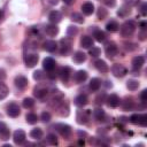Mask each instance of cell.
I'll use <instances>...</instances> for the list:
<instances>
[{
  "label": "cell",
  "mask_w": 147,
  "mask_h": 147,
  "mask_svg": "<svg viewBox=\"0 0 147 147\" xmlns=\"http://www.w3.org/2000/svg\"><path fill=\"white\" fill-rule=\"evenodd\" d=\"M105 86H106L107 88H109V87H111V86H113V84H111V82L107 80V82H106V84H105Z\"/></svg>",
  "instance_id": "cell-52"
},
{
  "label": "cell",
  "mask_w": 147,
  "mask_h": 147,
  "mask_svg": "<svg viewBox=\"0 0 147 147\" xmlns=\"http://www.w3.org/2000/svg\"><path fill=\"white\" fill-rule=\"evenodd\" d=\"M101 86V80L99 78H92L90 82V88L92 91H98Z\"/></svg>",
  "instance_id": "cell-25"
},
{
  "label": "cell",
  "mask_w": 147,
  "mask_h": 147,
  "mask_svg": "<svg viewBox=\"0 0 147 147\" xmlns=\"http://www.w3.org/2000/svg\"><path fill=\"white\" fill-rule=\"evenodd\" d=\"M56 47H57V45H56V42L54 40H46L44 42V48L47 52H51L52 53V52H54L56 49Z\"/></svg>",
  "instance_id": "cell-24"
},
{
  "label": "cell",
  "mask_w": 147,
  "mask_h": 147,
  "mask_svg": "<svg viewBox=\"0 0 147 147\" xmlns=\"http://www.w3.org/2000/svg\"><path fill=\"white\" fill-rule=\"evenodd\" d=\"M136 22L132 21V20H129V21H125L122 26H121V34L123 37H131L133 34V32L136 31Z\"/></svg>",
  "instance_id": "cell-1"
},
{
  "label": "cell",
  "mask_w": 147,
  "mask_h": 147,
  "mask_svg": "<svg viewBox=\"0 0 147 147\" xmlns=\"http://www.w3.org/2000/svg\"><path fill=\"white\" fill-rule=\"evenodd\" d=\"M144 63H145V57L141 56V55H138V56H136V57L132 59V67L136 70L137 69H140Z\"/></svg>",
  "instance_id": "cell-16"
},
{
  "label": "cell",
  "mask_w": 147,
  "mask_h": 147,
  "mask_svg": "<svg viewBox=\"0 0 147 147\" xmlns=\"http://www.w3.org/2000/svg\"><path fill=\"white\" fill-rule=\"evenodd\" d=\"M88 121V113L85 110H80L77 113V122L79 124H85Z\"/></svg>",
  "instance_id": "cell-20"
},
{
  "label": "cell",
  "mask_w": 147,
  "mask_h": 147,
  "mask_svg": "<svg viewBox=\"0 0 147 147\" xmlns=\"http://www.w3.org/2000/svg\"><path fill=\"white\" fill-rule=\"evenodd\" d=\"M107 105L109 106V107H111V108H116L119 103H121V100H119V98L116 95V94H110L108 98H107Z\"/></svg>",
  "instance_id": "cell-10"
},
{
  "label": "cell",
  "mask_w": 147,
  "mask_h": 147,
  "mask_svg": "<svg viewBox=\"0 0 147 147\" xmlns=\"http://www.w3.org/2000/svg\"><path fill=\"white\" fill-rule=\"evenodd\" d=\"M140 99H141L142 102H146V101H147V90H144V91L141 92V94H140Z\"/></svg>",
  "instance_id": "cell-46"
},
{
  "label": "cell",
  "mask_w": 147,
  "mask_h": 147,
  "mask_svg": "<svg viewBox=\"0 0 147 147\" xmlns=\"http://www.w3.org/2000/svg\"><path fill=\"white\" fill-rule=\"evenodd\" d=\"M106 16H107V10L100 7V8L98 9V18H99V20H103Z\"/></svg>",
  "instance_id": "cell-43"
},
{
  "label": "cell",
  "mask_w": 147,
  "mask_h": 147,
  "mask_svg": "<svg viewBox=\"0 0 147 147\" xmlns=\"http://www.w3.org/2000/svg\"><path fill=\"white\" fill-rule=\"evenodd\" d=\"M25 138H26V134L23 130H16L13 134V139H14V142L17 144V145H21L25 141Z\"/></svg>",
  "instance_id": "cell-5"
},
{
  "label": "cell",
  "mask_w": 147,
  "mask_h": 147,
  "mask_svg": "<svg viewBox=\"0 0 147 147\" xmlns=\"http://www.w3.org/2000/svg\"><path fill=\"white\" fill-rule=\"evenodd\" d=\"M72 60H74V62H76L78 64L79 63H83L86 60V54L83 53V52H76L74 54V56H72Z\"/></svg>",
  "instance_id": "cell-22"
},
{
  "label": "cell",
  "mask_w": 147,
  "mask_h": 147,
  "mask_svg": "<svg viewBox=\"0 0 147 147\" xmlns=\"http://www.w3.org/2000/svg\"><path fill=\"white\" fill-rule=\"evenodd\" d=\"M63 2L67 3V5H72L75 2V0H63Z\"/></svg>",
  "instance_id": "cell-53"
},
{
  "label": "cell",
  "mask_w": 147,
  "mask_h": 147,
  "mask_svg": "<svg viewBox=\"0 0 147 147\" xmlns=\"http://www.w3.org/2000/svg\"><path fill=\"white\" fill-rule=\"evenodd\" d=\"M48 2H49L51 5H57L59 0H48Z\"/></svg>",
  "instance_id": "cell-54"
},
{
  "label": "cell",
  "mask_w": 147,
  "mask_h": 147,
  "mask_svg": "<svg viewBox=\"0 0 147 147\" xmlns=\"http://www.w3.org/2000/svg\"><path fill=\"white\" fill-rule=\"evenodd\" d=\"M47 93H48V91H47L46 88H36V90H34V95H36L38 99L45 98V96L47 95Z\"/></svg>",
  "instance_id": "cell-32"
},
{
  "label": "cell",
  "mask_w": 147,
  "mask_h": 147,
  "mask_svg": "<svg viewBox=\"0 0 147 147\" xmlns=\"http://www.w3.org/2000/svg\"><path fill=\"white\" fill-rule=\"evenodd\" d=\"M111 72L115 77H123L125 74H126V69L123 64H119V63H115L113 67H111Z\"/></svg>",
  "instance_id": "cell-3"
},
{
  "label": "cell",
  "mask_w": 147,
  "mask_h": 147,
  "mask_svg": "<svg viewBox=\"0 0 147 147\" xmlns=\"http://www.w3.org/2000/svg\"><path fill=\"white\" fill-rule=\"evenodd\" d=\"M93 37L95 38L96 41H103V40L106 39V34H105V32L101 31V30H94Z\"/></svg>",
  "instance_id": "cell-30"
},
{
  "label": "cell",
  "mask_w": 147,
  "mask_h": 147,
  "mask_svg": "<svg viewBox=\"0 0 147 147\" xmlns=\"http://www.w3.org/2000/svg\"><path fill=\"white\" fill-rule=\"evenodd\" d=\"M15 85L18 87V88H25L26 85H28V78L20 75L15 78Z\"/></svg>",
  "instance_id": "cell-17"
},
{
  "label": "cell",
  "mask_w": 147,
  "mask_h": 147,
  "mask_svg": "<svg viewBox=\"0 0 147 147\" xmlns=\"http://www.w3.org/2000/svg\"><path fill=\"white\" fill-rule=\"evenodd\" d=\"M6 78V72L3 69H0V80H3Z\"/></svg>",
  "instance_id": "cell-51"
},
{
  "label": "cell",
  "mask_w": 147,
  "mask_h": 147,
  "mask_svg": "<svg viewBox=\"0 0 147 147\" xmlns=\"http://www.w3.org/2000/svg\"><path fill=\"white\" fill-rule=\"evenodd\" d=\"M9 134H10L9 133V129L7 127L6 123L0 121V138L2 140H7V139H9Z\"/></svg>",
  "instance_id": "cell-13"
},
{
  "label": "cell",
  "mask_w": 147,
  "mask_h": 147,
  "mask_svg": "<svg viewBox=\"0 0 147 147\" xmlns=\"http://www.w3.org/2000/svg\"><path fill=\"white\" fill-rule=\"evenodd\" d=\"M74 79H75V82H77V83H84V82L87 79V72H86L85 70H78V71L75 74Z\"/></svg>",
  "instance_id": "cell-14"
},
{
  "label": "cell",
  "mask_w": 147,
  "mask_h": 147,
  "mask_svg": "<svg viewBox=\"0 0 147 147\" xmlns=\"http://www.w3.org/2000/svg\"><path fill=\"white\" fill-rule=\"evenodd\" d=\"M77 32H78V30H77L76 26L70 25V26H68V29H67V34H68L69 37H74V36H76Z\"/></svg>",
  "instance_id": "cell-41"
},
{
  "label": "cell",
  "mask_w": 147,
  "mask_h": 147,
  "mask_svg": "<svg viewBox=\"0 0 147 147\" xmlns=\"http://www.w3.org/2000/svg\"><path fill=\"white\" fill-rule=\"evenodd\" d=\"M40 118H41V121H42L44 123H48V122L51 121L52 116H51V114H49L48 111H44V113H41Z\"/></svg>",
  "instance_id": "cell-42"
},
{
  "label": "cell",
  "mask_w": 147,
  "mask_h": 147,
  "mask_svg": "<svg viewBox=\"0 0 147 147\" xmlns=\"http://www.w3.org/2000/svg\"><path fill=\"white\" fill-rule=\"evenodd\" d=\"M38 59H39L38 55L34 54V53H31V54L25 55V65L29 67V68L34 67L37 64V62H38Z\"/></svg>",
  "instance_id": "cell-6"
},
{
  "label": "cell",
  "mask_w": 147,
  "mask_h": 147,
  "mask_svg": "<svg viewBox=\"0 0 147 147\" xmlns=\"http://www.w3.org/2000/svg\"><path fill=\"white\" fill-rule=\"evenodd\" d=\"M71 20H72L74 22H76V23H83V22H84L83 16H82L80 14H78V13H72V14H71Z\"/></svg>",
  "instance_id": "cell-37"
},
{
  "label": "cell",
  "mask_w": 147,
  "mask_h": 147,
  "mask_svg": "<svg viewBox=\"0 0 147 147\" xmlns=\"http://www.w3.org/2000/svg\"><path fill=\"white\" fill-rule=\"evenodd\" d=\"M33 78H34L36 80H40V79H42V78H44V74H42V71H41V70H37V71H34V74H33Z\"/></svg>",
  "instance_id": "cell-44"
},
{
  "label": "cell",
  "mask_w": 147,
  "mask_h": 147,
  "mask_svg": "<svg viewBox=\"0 0 147 147\" xmlns=\"http://www.w3.org/2000/svg\"><path fill=\"white\" fill-rule=\"evenodd\" d=\"M78 134H79V137H82V136L85 137V136H86V133H85V132H82V131H78Z\"/></svg>",
  "instance_id": "cell-55"
},
{
  "label": "cell",
  "mask_w": 147,
  "mask_h": 147,
  "mask_svg": "<svg viewBox=\"0 0 147 147\" xmlns=\"http://www.w3.org/2000/svg\"><path fill=\"white\" fill-rule=\"evenodd\" d=\"M42 65H44V69L47 70V71H53L56 63L55 61L52 59V57H46L44 61H42Z\"/></svg>",
  "instance_id": "cell-12"
},
{
  "label": "cell",
  "mask_w": 147,
  "mask_h": 147,
  "mask_svg": "<svg viewBox=\"0 0 147 147\" xmlns=\"http://www.w3.org/2000/svg\"><path fill=\"white\" fill-rule=\"evenodd\" d=\"M133 107V101L132 99H125L123 101V109L124 110H130Z\"/></svg>",
  "instance_id": "cell-40"
},
{
  "label": "cell",
  "mask_w": 147,
  "mask_h": 147,
  "mask_svg": "<svg viewBox=\"0 0 147 147\" xmlns=\"http://www.w3.org/2000/svg\"><path fill=\"white\" fill-rule=\"evenodd\" d=\"M61 18H62V15H61V13L57 11V10H53V11H51L49 15H48V20L51 21V23H54V24L59 23V22L61 21Z\"/></svg>",
  "instance_id": "cell-15"
},
{
  "label": "cell",
  "mask_w": 147,
  "mask_h": 147,
  "mask_svg": "<svg viewBox=\"0 0 147 147\" xmlns=\"http://www.w3.org/2000/svg\"><path fill=\"white\" fill-rule=\"evenodd\" d=\"M140 26H141V29H142V30H145V26H146V23H145V22H142V23L140 24Z\"/></svg>",
  "instance_id": "cell-56"
},
{
  "label": "cell",
  "mask_w": 147,
  "mask_h": 147,
  "mask_svg": "<svg viewBox=\"0 0 147 147\" xmlns=\"http://www.w3.org/2000/svg\"><path fill=\"white\" fill-rule=\"evenodd\" d=\"M70 74H71V70H70L69 67H62L59 71V76H60L62 82H68V79L70 77Z\"/></svg>",
  "instance_id": "cell-11"
},
{
  "label": "cell",
  "mask_w": 147,
  "mask_h": 147,
  "mask_svg": "<svg viewBox=\"0 0 147 147\" xmlns=\"http://www.w3.org/2000/svg\"><path fill=\"white\" fill-rule=\"evenodd\" d=\"M117 53H118V48H117L116 44L115 42H107V45H106V55L109 59H111L115 55H117Z\"/></svg>",
  "instance_id": "cell-4"
},
{
  "label": "cell",
  "mask_w": 147,
  "mask_h": 147,
  "mask_svg": "<svg viewBox=\"0 0 147 147\" xmlns=\"http://www.w3.org/2000/svg\"><path fill=\"white\" fill-rule=\"evenodd\" d=\"M90 51H88V54L91 55V56H93V57H96V56H99L100 55V53H101V49L100 48H98V47H91V48H88Z\"/></svg>",
  "instance_id": "cell-38"
},
{
  "label": "cell",
  "mask_w": 147,
  "mask_h": 147,
  "mask_svg": "<svg viewBox=\"0 0 147 147\" xmlns=\"http://www.w3.org/2000/svg\"><path fill=\"white\" fill-rule=\"evenodd\" d=\"M118 23L117 22H115V21H110V22H108L107 23V25H106V29L108 30V31H110V32H116L117 30H118Z\"/></svg>",
  "instance_id": "cell-29"
},
{
  "label": "cell",
  "mask_w": 147,
  "mask_h": 147,
  "mask_svg": "<svg viewBox=\"0 0 147 147\" xmlns=\"http://www.w3.org/2000/svg\"><path fill=\"white\" fill-rule=\"evenodd\" d=\"M105 3L108 6V7H114L115 6V0H105Z\"/></svg>",
  "instance_id": "cell-48"
},
{
  "label": "cell",
  "mask_w": 147,
  "mask_h": 147,
  "mask_svg": "<svg viewBox=\"0 0 147 147\" xmlns=\"http://www.w3.org/2000/svg\"><path fill=\"white\" fill-rule=\"evenodd\" d=\"M138 116H139V114H133V115L130 117V122L133 123V124H137V123H138Z\"/></svg>",
  "instance_id": "cell-47"
},
{
  "label": "cell",
  "mask_w": 147,
  "mask_h": 147,
  "mask_svg": "<svg viewBox=\"0 0 147 147\" xmlns=\"http://www.w3.org/2000/svg\"><path fill=\"white\" fill-rule=\"evenodd\" d=\"M94 67H95L100 72H107V71L109 70L108 64H107L103 60H96V61L94 62Z\"/></svg>",
  "instance_id": "cell-18"
},
{
  "label": "cell",
  "mask_w": 147,
  "mask_h": 147,
  "mask_svg": "<svg viewBox=\"0 0 147 147\" xmlns=\"http://www.w3.org/2000/svg\"><path fill=\"white\" fill-rule=\"evenodd\" d=\"M146 7H147V5H146V3H142V5H141L140 11H141V14H142V15H146Z\"/></svg>",
  "instance_id": "cell-50"
},
{
  "label": "cell",
  "mask_w": 147,
  "mask_h": 147,
  "mask_svg": "<svg viewBox=\"0 0 147 147\" xmlns=\"http://www.w3.org/2000/svg\"><path fill=\"white\" fill-rule=\"evenodd\" d=\"M46 140H47V142L49 144V145H57V138H56V136L55 134H53V133H49L47 137H46Z\"/></svg>",
  "instance_id": "cell-36"
},
{
  "label": "cell",
  "mask_w": 147,
  "mask_h": 147,
  "mask_svg": "<svg viewBox=\"0 0 147 147\" xmlns=\"http://www.w3.org/2000/svg\"><path fill=\"white\" fill-rule=\"evenodd\" d=\"M45 32H46L47 36L54 37V36H56V34L59 33V28L56 26V24L51 23V24H47V25L45 26Z\"/></svg>",
  "instance_id": "cell-9"
},
{
  "label": "cell",
  "mask_w": 147,
  "mask_h": 147,
  "mask_svg": "<svg viewBox=\"0 0 147 147\" xmlns=\"http://www.w3.org/2000/svg\"><path fill=\"white\" fill-rule=\"evenodd\" d=\"M93 115H94V117H95L98 121H103V119H105V117H106L105 110H103L102 108H96V109H94Z\"/></svg>",
  "instance_id": "cell-26"
},
{
  "label": "cell",
  "mask_w": 147,
  "mask_h": 147,
  "mask_svg": "<svg viewBox=\"0 0 147 147\" xmlns=\"http://www.w3.org/2000/svg\"><path fill=\"white\" fill-rule=\"evenodd\" d=\"M55 127H56L57 132H59L63 138L68 139V138L71 136V127H70L68 124H62V123H61V124H56Z\"/></svg>",
  "instance_id": "cell-2"
},
{
  "label": "cell",
  "mask_w": 147,
  "mask_h": 147,
  "mask_svg": "<svg viewBox=\"0 0 147 147\" xmlns=\"http://www.w3.org/2000/svg\"><path fill=\"white\" fill-rule=\"evenodd\" d=\"M80 45L84 48H91L93 46V39L91 37H88V36H84L80 39Z\"/></svg>",
  "instance_id": "cell-21"
},
{
  "label": "cell",
  "mask_w": 147,
  "mask_h": 147,
  "mask_svg": "<svg viewBox=\"0 0 147 147\" xmlns=\"http://www.w3.org/2000/svg\"><path fill=\"white\" fill-rule=\"evenodd\" d=\"M126 87H127L130 91H136V90L139 87V83H138V80H136V79H129V80L126 82Z\"/></svg>",
  "instance_id": "cell-28"
},
{
  "label": "cell",
  "mask_w": 147,
  "mask_h": 147,
  "mask_svg": "<svg viewBox=\"0 0 147 147\" xmlns=\"http://www.w3.org/2000/svg\"><path fill=\"white\" fill-rule=\"evenodd\" d=\"M34 106V101L31 98H25L23 100V107L24 108H32Z\"/></svg>",
  "instance_id": "cell-39"
},
{
  "label": "cell",
  "mask_w": 147,
  "mask_h": 147,
  "mask_svg": "<svg viewBox=\"0 0 147 147\" xmlns=\"http://www.w3.org/2000/svg\"><path fill=\"white\" fill-rule=\"evenodd\" d=\"M25 118H26V122H28L29 124H34V123H37V121H38L37 115H36V114H33V113L28 114Z\"/></svg>",
  "instance_id": "cell-34"
},
{
  "label": "cell",
  "mask_w": 147,
  "mask_h": 147,
  "mask_svg": "<svg viewBox=\"0 0 147 147\" xmlns=\"http://www.w3.org/2000/svg\"><path fill=\"white\" fill-rule=\"evenodd\" d=\"M139 125H142V126H146L147 125V115L146 114H139L138 116V123Z\"/></svg>",
  "instance_id": "cell-35"
},
{
  "label": "cell",
  "mask_w": 147,
  "mask_h": 147,
  "mask_svg": "<svg viewBox=\"0 0 147 147\" xmlns=\"http://www.w3.org/2000/svg\"><path fill=\"white\" fill-rule=\"evenodd\" d=\"M60 44H61V51H60V53H61L62 55H65V54L70 51L71 40H70L69 38H63V39H61Z\"/></svg>",
  "instance_id": "cell-7"
},
{
  "label": "cell",
  "mask_w": 147,
  "mask_h": 147,
  "mask_svg": "<svg viewBox=\"0 0 147 147\" xmlns=\"http://www.w3.org/2000/svg\"><path fill=\"white\" fill-rule=\"evenodd\" d=\"M42 134H44L42 133V130L41 129H38V127L31 130V132H30V137L33 138V139H37V140L41 139L42 138Z\"/></svg>",
  "instance_id": "cell-27"
},
{
  "label": "cell",
  "mask_w": 147,
  "mask_h": 147,
  "mask_svg": "<svg viewBox=\"0 0 147 147\" xmlns=\"http://www.w3.org/2000/svg\"><path fill=\"white\" fill-rule=\"evenodd\" d=\"M127 5H130V6H133V5H137L138 2H139V0H124Z\"/></svg>",
  "instance_id": "cell-49"
},
{
  "label": "cell",
  "mask_w": 147,
  "mask_h": 147,
  "mask_svg": "<svg viewBox=\"0 0 147 147\" xmlns=\"http://www.w3.org/2000/svg\"><path fill=\"white\" fill-rule=\"evenodd\" d=\"M87 102H88V99L85 94H79L75 98V105L78 107H83V106L87 105Z\"/></svg>",
  "instance_id": "cell-19"
},
{
  "label": "cell",
  "mask_w": 147,
  "mask_h": 147,
  "mask_svg": "<svg viewBox=\"0 0 147 147\" xmlns=\"http://www.w3.org/2000/svg\"><path fill=\"white\" fill-rule=\"evenodd\" d=\"M21 110H20V107L16 105V103H10L8 107H7V114L10 116V117H17L20 115Z\"/></svg>",
  "instance_id": "cell-8"
},
{
  "label": "cell",
  "mask_w": 147,
  "mask_h": 147,
  "mask_svg": "<svg viewBox=\"0 0 147 147\" xmlns=\"http://www.w3.org/2000/svg\"><path fill=\"white\" fill-rule=\"evenodd\" d=\"M8 87L0 80V100H2V99H5L7 95H8Z\"/></svg>",
  "instance_id": "cell-31"
},
{
  "label": "cell",
  "mask_w": 147,
  "mask_h": 147,
  "mask_svg": "<svg viewBox=\"0 0 147 147\" xmlns=\"http://www.w3.org/2000/svg\"><path fill=\"white\" fill-rule=\"evenodd\" d=\"M103 101H105V94H102V95L100 94V95L95 99V103H96V105H102Z\"/></svg>",
  "instance_id": "cell-45"
},
{
  "label": "cell",
  "mask_w": 147,
  "mask_h": 147,
  "mask_svg": "<svg viewBox=\"0 0 147 147\" xmlns=\"http://www.w3.org/2000/svg\"><path fill=\"white\" fill-rule=\"evenodd\" d=\"M130 8H129V6H123V7H121V9L117 11V14H118V16H121V17H125L126 15H129L130 14Z\"/></svg>",
  "instance_id": "cell-33"
},
{
  "label": "cell",
  "mask_w": 147,
  "mask_h": 147,
  "mask_svg": "<svg viewBox=\"0 0 147 147\" xmlns=\"http://www.w3.org/2000/svg\"><path fill=\"white\" fill-rule=\"evenodd\" d=\"M82 10L85 15H91L93 11H94V6L92 2H85L83 6H82Z\"/></svg>",
  "instance_id": "cell-23"
}]
</instances>
